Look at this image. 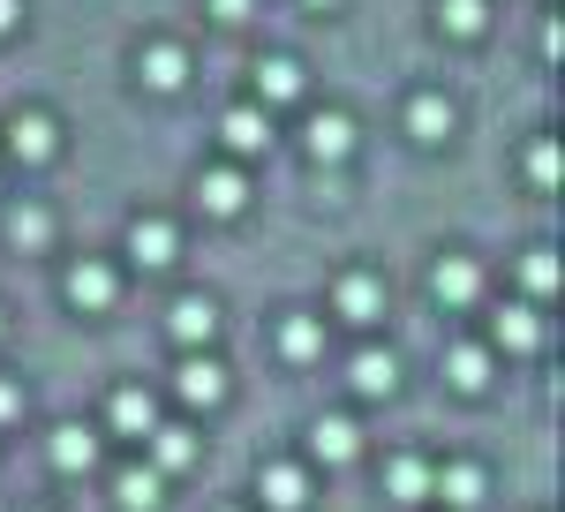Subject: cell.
Here are the masks:
<instances>
[{
	"label": "cell",
	"mask_w": 565,
	"mask_h": 512,
	"mask_svg": "<svg viewBox=\"0 0 565 512\" xmlns=\"http://www.w3.org/2000/svg\"><path fill=\"white\" fill-rule=\"evenodd\" d=\"M129 256L143 264V271H167V264L181 256L174 218H159V212H136V218H129Z\"/></svg>",
	"instance_id": "8992f818"
},
{
	"label": "cell",
	"mask_w": 565,
	"mask_h": 512,
	"mask_svg": "<svg viewBox=\"0 0 565 512\" xmlns=\"http://www.w3.org/2000/svg\"><path fill=\"white\" fill-rule=\"evenodd\" d=\"M452 128H460V106H452L445 90H415V98H407V136H415V143H445Z\"/></svg>",
	"instance_id": "e0dca14e"
},
{
	"label": "cell",
	"mask_w": 565,
	"mask_h": 512,
	"mask_svg": "<svg viewBox=\"0 0 565 512\" xmlns=\"http://www.w3.org/2000/svg\"><path fill=\"white\" fill-rule=\"evenodd\" d=\"M385 498H392V505H423V498H430V460L392 452V460H385Z\"/></svg>",
	"instance_id": "cb8c5ba5"
},
{
	"label": "cell",
	"mask_w": 565,
	"mask_h": 512,
	"mask_svg": "<svg viewBox=\"0 0 565 512\" xmlns=\"http://www.w3.org/2000/svg\"><path fill=\"white\" fill-rule=\"evenodd\" d=\"M23 512H45V505H23Z\"/></svg>",
	"instance_id": "836d02e7"
},
{
	"label": "cell",
	"mask_w": 565,
	"mask_h": 512,
	"mask_svg": "<svg viewBox=\"0 0 565 512\" xmlns=\"http://www.w3.org/2000/svg\"><path fill=\"white\" fill-rule=\"evenodd\" d=\"M348 384L362 399H392V392H399V354H392V346H362L348 362Z\"/></svg>",
	"instance_id": "ac0fdd59"
},
{
	"label": "cell",
	"mask_w": 565,
	"mask_h": 512,
	"mask_svg": "<svg viewBox=\"0 0 565 512\" xmlns=\"http://www.w3.org/2000/svg\"><path fill=\"white\" fill-rule=\"evenodd\" d=\"M279 354H287V362H317V354H324V317H309V309L279 317Z\"/></svg>",
	"instance_id": "d4e9b609"
},
{
	"label": "cell",
	"mask_w": 565,
	"mask_h": 512,
	"mask_svg": "<svg viewBox=\"0 0 565 512\" xmlns=\"http://www.w3.org/2000/svg\"><path fill=\"white\" fill-rule=\"evenodd\" d=\"M136 76H143V90H159V98H174V90L189 84V53H181L174 39H151L143 53H136Z\"/></svg>",
	"instance_id": "7c38bea8"
},
{
	"label": "cell",
	"mask_w": 565,
	"mask_h": 512,
	"mask_svg": "<svg viewBox=\"0 0 565 512\" xmlns=\"http://www.w3.org/2000/svg\"><path fill=\"white\" fill-rule=\"evenodd\" d=\"M332 317H340V324H354V332L385 324V279H377V271H348V279L332 287Z\"/></svg>",
	"instance_id": "3957f363"
},
{
	"label": "cell",
	"mask_w": 565,
	"mask_h": 512,
	"mask_svg": "<svg viewBox=\"0 0 565 512\" xmlns=\"http://www.w3.org/2000/svg\"><path fill=\"white\" fill-rule=\"evenodd\" d=\"M490 377H498V354H490V346H445V384H452V392H468V399H476V392H490Z\"/></svg>",
	"instance_id": "d6986e66"
},
{
	"label": "cell",
	"mask_w": 565,
	"mask_h": 512,
	"mask_svg": "<svg viewBox=\"0 0 565 512\" xmlns=\"http://www.w3.org/2000/svg\"><path fill=\"white\" fill-rule=\"evenodd\" d=\"M167 332H174L181 354H189V346H212V340H218V301H212V295H174V309H167Z\"/></svg>",
	"instance_id": "9c48e42d"
},
{
	"label": "cell",
	"mask_w": 565,
	"mask_h": 512,
	"mask_svg": "<svg viewBox=\"0 0 565 512\" xmlns=\"http://www.w3.org/2000/svg\"><path fill=\"white\" fill-rule=\"evenodd\" d=\"M15 15H23V0H0V39L15 31Z\"/></svg>",
	"instance_id": "1f68e13d"
},
{
	"label": "cell",
	"mask_w": 565,
	"mask_h": 512,
	"mask_svg": "<svg viewBox=\"0 0 565 512\" xmlns=\"http://www.w3.org/2000/svg\"><path fill=\"white\" fill-rule=\"evenodd\" d=\"M174 399L181 407H218L226 399V362H218L212 346H189L174 362Z\"/></svg>",
	"instance_id": "7a4b0ae2"
},
{
	"label": "cell",
	"mask_w": 565,
	"mask_h": 512,
	"mask_svg": "<svg viewBox=\"0 0 565 512\" xmlns=\"http://www.w3.org/2000/svg\"><path fill=\"white\" fill-rule=\"evenodd\" d=\"M249 76H257V106H264V114H271V106H295V98H302V61H295V53H264Z\"/></svg>",
	"instance_id": "9a60e30c"
},
{
	"label": "cell",
	"mask_w": 565,
	"mask_h": 512,
	"mask_svg": "<svg viewBox=\"0 0 565 512\" xmlns=\"http://www.w3.org/2000/svg\"><path fill=\"white\" fill-rule=\"evenodd\" d=\"M143 445H151V468H159V474L196 468V452H204V437H196L189 423H159L151 437H143Z\"/></svg>",
	"instance_id": "44dd1931"
},
{
	"label": "cell",
	"mask_w": 565,
	"mask_h": 512,
	"mask_svg": "<svg viewBox=\"0 0 565 512\" xmlns=\"http://www.w3.org/2000/svg\"><path fill=\"white\" fill-rule=\"evenodd\" d=\"M0 136H8V159H23V167H45V159L61 151V128H53V114H15Z\"/></svg>",
	"instance_id": "8fae6325"
},
{
	"label": "cell",
	"mask_w": 565,
	"mask_h": 512,
	"mask_svg": "<svg viewBox=\"0 0 565 512\" xmlns=\"http://www.w3.org/2000/svg\"><path fill=\"white\" fill-rule=\"evenodd\" d=\"M159 498H167V474L151 468V460L114 474V505H121V512H159Z\"/></svg>",
	"instance_id": "603a6c76"
},
{
	"label": "cell",
	"mask_w": 565,
	"mask_h": 512,
	"mask_svg": "<svg viewBox=\"0 0 565 512\" xmlns=\"http://www.w3.org/2000/svg\"><path fill=\"white\" fill-rule=\"evenodd\" d=\"M490 346H505V354H535V346H543V309H535V301H505V309L490 317Z\"/></svg>",
	"instance_id": "4fadbf2b"
},
{
	"label": "cell",
	"mask_w": 565,
	"mask_h": 512,
	"mask_svg": "<svg viewBox=\"0 0 565 512\" xmlns=\"http://www.w3.org/2000/svg\"><path fill=\"white\" fill-rule=\"evenodd\" d=\"M15 415H23V384L0 377V423H15Z\"/></svg>",
	"instance_id": "4dcf8cb0"
},
{
	"label": "cell",
	"mask_w": 565,
	"mask_h": 512,
	"mask_svg": "<svg viewBox=\"0 0 565 512\" xmlns=\"http://www.w3.org/2000/svg\"><path fill=\"white\" fill-rule=\"evenodd\" d=\"M527 181H535L543 196L558 189V143H551V136H535V143H527Z\"/></svg>",
	"instance_id": "f1b7e54d"
},
{
	"label": "cell",
	"mask_w": 565,
	"mask_h": 512,
	"mask_svg": "<svg viewBox=\"0 0 565 512\" xmlns=\"http://www.w3.org/2000/svg\"><path fill=\"white\" fill-rule=\"evenodd\" d=\"M106 423H114V437H151L159 429V392H143V384H121L114 392V407H106Z\"/></svg>",
	"instance_id": "2e32d148"
},
{
	"label": "cell",
	"mask_w": 565,
	"mask_h": 512,
	"mask_svg": "<svg viewBox=\"0 0 565 512\" xmlns=\"http://www.w3.org/2000/svg\"><path fill=\"white\" fill-rule=\"evenodd\" d=\"M0 332H8V324H0Z\"/></svg>",
	"instance_id": "d590c367"
},
{
	"label": "cell",
	"mask_w": 565,
	"mask_h": 512,
	"mask_svg": "<svg viewBox=\"0 0 565 512\" xmlns=\"http://www.w3.org/2000/svg\"><path fill=\"white\" fill-rule=\"evenodd\" d=\"M430 295H437V309H445V317L476 309V301H482V264H476V256H437Z\"/></svg>",
	"instance_id": "277c9868"
},
{
	"label": "cell",
	"mask_w": 565,
	"mask_h": 512,
	"mask_svg": "<svg viewBox=\"0 0 565 512\" xmlns=\"http://www.w3.org/2000/svg\"><path fill=\"white\" fill-rule=\"evenodd\" d=\"M45 460H53L61 474H90V468H98V429L61 423L53 437H45Z\"/></svg>",
	"instance_id": "ffe728a7"
},
{
	"label": "cell",
	"mask_w": 565,
	"mask_h": 512,
	"mask_svg": "<svg viewBox=\"0 0 565 512\" xmlns=\"http://www.w3.org/2000/svg\"><path fill=\"white\" fill-rule=\"evenodd\" d=\"M226 512H242V505H226Z\"/></svg>",
	"instance_id": "e575fe53"
},
{
	"label": "cell",
	"mask_w": 565,
	"mask_h": 512,
	"mask_svg": "<svg viewBox=\"0 0 565 512\" xmlns=\"http://www.w3.org/2000/svg\"><path fill=\"white\" fill-rule=\"evenodd\" d=\"M521 287H527V301H551V287H558V256L543 249V242L521 256Z\"/></svg>",
	"instance_id": "83f0119b"
},
{
	"label": "cell",
	"mask_w": 565,
	"mask_h": 512,
	"mask_svg": "<svg viewBox=\"0 0 565 512\" xmlns=\"http://www.w3.org/2000/svg\"><path fill=\"white\" fill-rule=\"evenodd\" d=\"M196 204L212 218H242L249 212V181H242V167H204L196 173Z\"/></svg>",
	"instance_id": "5bb4252c"
},
{
	"label": "cell",
	"mask_w": 565,
	"mask_h": 512,
	"mask_svg": "<svg viewBox=\"0 0 565 512\" xmlns=\"http://www.w3.org/2000/svg\"><path fill=\"white\" fill-rule=\"evenodd\" d=\"M309 8H340V0H309Z\"/></svg>",
	"instance_id": "d6a6232c"
},
{
	"label": "cell",
	"mask_w": 565,
	"mask_h": 512,
	"mask_svg": "<svg viewBox=\"0 0 565 512\" xmlns=\"http://www.w3.org/2000/svg\"><path fill=\"white\" fill-rule=\"evenodd\" d=\"M437 31L482 39V31H490V0H437Z\"/></svg>",
	"instance_id": "4316f807"
},
{
	"label": "cell",
	"mask_w": 565,
	"mask_h": 512,
	"mask_svg": "<svg viewBox=\"0 0 565 512\" xmlns=\"http://www.w3.org/2000/svg\"><path fill=\"white\" fill-rule=\"evenodd\" d=\"M309 452H317L324 468H348L354 452H362V429H354V415H317V429H309Z\"/></svg>",
	"instance_id": "7402d4cb"
},
{
	"label": "cell",
	"mask_w": 565,
	"mask_h": 512,
	"mask_svg": "<svg viewBox=\"0 0 565 512\" xmlns=\"http://www.w3.org/2000/svg\"><path fill=\"white\" fill-rule=\"evenodd\" d=\"M8 242H15L23 256H39L45 242H53V212L31 204V196H23V204H8Z\"/></svg>",
	"instance_id": "484cf974"
},
{
	"label": "cell",
	"mask_w": 565,
	"mask_h": 512,
	"mask_svg": "<svg viewBox=\"0 0 565 512\" xmlns=\"http://www.w3.org/2000/svg\"><path fill=\"white\" fill-rule=\"evenodd\" d=\"M204 8H212L218 23H249L257 15V0H204Z\"/></svg>",
	"instance_id": "f546056e"
},
{
	"label": "cell",
	"mask_w": 565,
	"mask_h": 512,
	"mask_svg": "<svg viewBox=\"0 0 565 512\" xmlns=\"http://www.w3.org/2000/svg\"><path fill=\"white\" fill-rule=\"evenodd\" d=\"M257 505L264 512H302L309 505V468H295V460H264L257 468Z\"/></svg>",
	"instance_id": "30bf717a"
},
{
	"label": "cell",
	"mask_w": 565,
	"mask_h": 512,
	"mask_svg": "<svg viewBox=\"0 0 565 512\" xmlns=\"http://www.w3.org/2000/svg\"><path fill=\"white\" fill-rule=\"evenodd\" d=\"M61 295H68V309H84V317H106V309L121 301V271H114L106 256H76V264L61 271Z\"/></svg>",
	"instance_id": "6da1fadb"
},
{
	"label": "cell",
	"mask_w": 565,
	"mask_h": 512,
	"mask_svg": "<svg viewBox=\"0 0 565 512\" xmlns=\"http://www.w3.org/2000/svg\"><path fill=\"white\" fill-rule=\"evenodd\" d=\"M430 498L445 512H476L482 498H490V474H482L476 460H445V468H430Z\"/></svg>",
	"instance_id": "5b68a950"
},
{
	"label": "cell",
	"mask_w": 565,
	"mask_h": 512,
	"mask_svg": "<svg viewBox=\"0 0 565 512\" xmlns=\"http://www.w3.org/2000/svg\"><path fill=\"white\" fill-rule=\"evenodd\" d=\"M302 151H309V167H348L354 159V121L348 114H309Z\"/></svg>",
	"instance_id": "ba28073f"
},
{
	"label": "cell",
	"mask_w": 565,
	"mask_h": 512,
	"mask_svg": "<svg viewBox=\"0 0 565 512\" xmlns=\"http://www.w3.org/2000/svg\"><path fill=\"white\" fill-rule=\"evenodd\" d=\"M218 143H226L234 159H257V151H271V114H264L257 98H249V106H226V114H218Z\"/></svg>",
	"instance_id": "52a82bcc"
}]
</instances>
